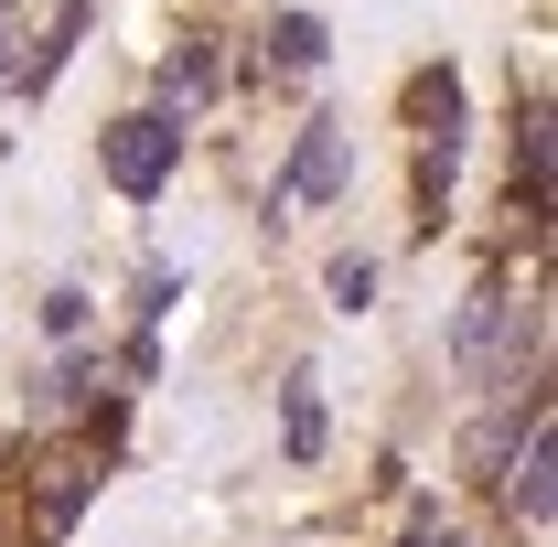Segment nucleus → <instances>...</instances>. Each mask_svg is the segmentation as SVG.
Segmentation results:
<instances>
[{
  "label": "nucleus",
  "instance_id": "obj_1",
  "mask_svg": "<svg viewBox=\"0 0 558 547\" xmlns=\"http://www.w3.org/2000/svg\"><path fill=\"white\" fill-rule=\"evenodd\" d=\"M172 161H183V130H172V119H119V130H108V183H119V194H161Z\"/></svg>",
  "mask_w": 558,
  "mask_h": 547
},
{
  "label": "nucleus",
  "instance_id": "obj_2",
  "mask_svg": "<svg viewBox=\"0 0 558 547\" xmlns=\"http://www.w3.org/2000/svg\"><path fill=\"white\" fill-rule=\"evenodd\" d=\"M323 194H344V130H333V119H312V130H301V161L279 172L269 205H279V215H301V205H323Z\"/></svg>",
  "mask_w": 558,
  "mask_h": 547
},
{
  "label": "nucleus",
  "instance_id": "obj_3",
  "mask_svg": "<svg viewBox=\"0 0 558 547\" xmlns=\"http://www.w3.org/2000/svg\"><path fill=\"white\" fill-rule=\"evenodd\" d=\"M86 483H97L86 462H54V473L33 483V547H54V537L75 526V505H86Z\"/></svg>",
  "mask_w": 558,
  "mask_h": 547
},
{
  "label": "nucleus",
  "instance_id": "obj_4",
  "mask_svg": "<svg viewBox=\"0 0 558 547\" xmlns=\"http://www.w3.org/2000/svg\"><path fill=\"white\" fill-rule=\"evenodd\" d=\"M558 429L548 418H537V429H526V462H515V515H526V526H548V494H558Z\"/></svg>",
  "mask_w": 558,
  "mask_h": 547
},
{
  "label": "nucleus",
  "instance_id": "obj_5",
  "mask_svg": "<svg viewBox=\"0 0 558 547\" xmlns=\"http://www.w3.org/2000/svg\"><path fill=\"white\" fill-rule=\"evenodd\" d=\"M269 54H279V75H312V65H323V22H312V11H279Z\"/></svg>",
  "mask_w": 558,
  "mask_h": 547
},
{
  "label": "nucleus",
  "instance_id": "obj_6",
  "mask_svg": "<svg viewBox=\"0 0 558 547\" xmlns=\"http://www.w3.org/2000/svg\"><path fill=\"white\" fill-rule=\"evenodd\" d=\"M323 451V398H312V376H290V462H312Z\"/></svg>",
  "mask_w": 558,
  "mask_h": 547
},
{
  "label": "nucleus",
  "instance_id": "obj_7",
  "mask_svg": "<svg viewBox=\"0 0 558 547\" xmlns=\"http://www.w3.org/2000/svg\"><path fill=\"white\" fill-rule=\"evenodd\" d=\"M333 301L365 312V301H376V269H365V258H333Z\"/></svg>",
  "mask_w": 558,
  "mask_h": 547
},
{
  "label": "nucleus",
  "instance_id": "obj_8",
  "mask_svg": "<svg viewBox=\"0 0 558 547\" xmlns=\"http://www.w3.org/2000/svg\"><path fill=\"white\" fill-rule=\"evenodd\" d=\"M161 86H172V97H205L215 65H205V54H172V65H161Z\"/></svg>",
  "mask_w": 558,
  "mask_h": 547
},
{
  "label": "nucleus",
  "instance_id": "obj_9",
  "mask_svg": "<svg viewBox=\"0 0 558 547\" xmlns=\"http://www.w3.org/2000/svg\"><path fill=\"white\" fill-rule=\"evenodd\" d=\"M0 65H11V0H0Z\"/></svg>",
  "mask_w": 558,
  "mask_h": 547
},
{
  "label": "nucleus",
  "instance_id": "obj_10",
  "mask_svg": "<svg viewBox=\"0 0 558 547\" xmlns=\"http://www.w3.org/2000/svg\"><path fill=\"white\" fill-rule=\"evenodd\" d=\"M418 547H462V537H418Z\"/></svg>",
  "mask_w": 558,
  "mask_h": 547
}]
</instances>
